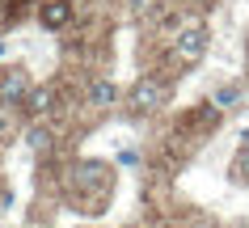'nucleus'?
I'll list each match as a JSON object with an SVG mask.
<instances>
[{"label": "nucleus", "mask_w": 249, "mask_h": 228, "mask_svg": "<svg viewBox=\"0 0 249 228\" xmlns=\"http://www.w3.org/2000/svg\"><path fill=\"white\" fill-rule=\"evenodd\" d=\"M203 51H207V30H203V26H186L182 34H178V59L195 64Z\"/></svg>", "instance_id": "nucleus-1"}, {"label": "nucleus", "mask_w": 249, "mask_h": 228, "mask_svg": "<svg viewBox=\"0 0 249 228\" xmlns=\"http://www.w3.org/2000/svg\"><path fill=\"white\" fill-rule=\"evenodd\" d=\"M160 102H165V85L152 81V76H148V81H140V85L131 89V106H135V110H157Z\"/></svg>", "instance_id": "nucleus-2"}, {"label": "nucleus", "mask_w": 249, "mask_h": 228, "mask_svg": "<svg viewBox=\"0 0 249 228\" xmlns=\"http://www.w3.org/2000/svg\"><path fill=\"white\" fill-rule=\"evenodd\" d=\"M26 97H30L26 72H9V76H0V106H13V102H26Z\"/></svg>", "instance_id": "nucleus-3"}, {"label": "nucleus", "mask_w": 249, "mask_h": 228, "mask_svg": "<svg viewBox=\"0 0 249 228\" xmlns=\"http://www.w3.org/2000/svg\"><path fill=\"white\" fill-rule=\"evenodd\" d=\"M72 17V0H51L47 9H42V26H51V30H59Z\"/></svg>", "instance_id": "nucleus-4"}, {"label": "nucleus", "mask_w": 249, "mask_h": 228, "mask_svg": "<svg viewBox=\"0 0 249 228\" xmlns=\"http://www.w3.org/2000/svg\"><path fill=\"white\" fill-rule=\"evenodd\" d=\"M114 97H118V89L110 81H93V89H89V102H93V106H114Z\"/></svg>", "instance_id": "nucleus-5"}, {"label": "nucleus", "mask_w": 249, "mask_h": 228, "mask_svg": "<svg viewBox=\"0 0 249 228\" xmlns=\"http://www.w3.org/2000/svg\"><path fill=\"white\" fill-rule=\"evenodd\" d=\"M232 177L236 182H249V135H245V144H241V152L232 161Z\"/></svg>", "instance_id": "nucleus-6"}, {"label": "nucleus", "mask_w": 249, "mask_h": 228, "mask_svg": "<svg viewBox=\"0 0 249 228\" xmlns=\"http://www.w3.org/2000/svg\"><path fill=\"white\" fill-rule=\"evenodd\" d=\"M26 144L34 148V152H47V148H51V131H47V127H30V131H26Z\"/></svg>", "instance_id": "nucleus-7"}, {"label": "nucleus", "mask_w": 249, "mask_h": 228, "mask_svg": "<svg viewBox=\"0 0 249 228\" xmlns=\"http://www.w3.org/2000/svg\"><path fill=\"white\" fill-rule=\"evenodd\" d=\"M47 106H51V89H34V93L26 97V110H30V114H42Z\"/></svg>", "instance_id": "nucleus-8"}, {"label": "nucleus", "mask_w": 249, "mask_h": 228, "mask_svg": "<svg viewBox=\"0 0 249 228\" xmlns=\"http://www.w3.org/2000/svg\"><path fill=\"white\" fill-rule=\"evenodd\" d=\"M236 102V89H215V106H232Z\"/></svg>", "instance_id": "nucleus-9"}]
</instances>
